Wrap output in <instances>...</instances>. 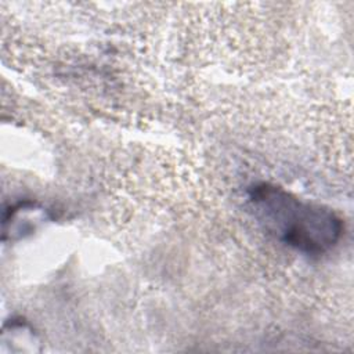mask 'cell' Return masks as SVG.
Returning a JSON list of instances; mask_svg holds the SVG:
<instances>
[{
	"label": "cell",
	"instance_id": "cell-1",
	"mask_svg": "<svg viewBox=\"0 0 354 354\" xmlns=\"http://www.w3.org/2000/svg\"><path fill=\"white\" fill-rule=\"evenodd\" d=\"M249 202L267 230L301 253L322 254L342 236L343 221L335 212L300 201L281 187L257 184L250 188Z\"/></svg>",
	"mask_w": 354,
	"mask_h": 354
}]
</instances>
